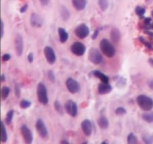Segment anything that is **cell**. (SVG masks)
I'll use <instances>...</instances> for the list:
<instances>
[{
	"mask_svg": "<svg viewBox=\"0 0 153 144\" xmlns=\"http://www.w3.org/2000/svg\"><path fill=\"white\" fill-rule=\"evenodd\" d=\"M100 48L102 53L108 58H112L116 54L115 46L110 40L106 38H103L100 40Z\"/></svg>",
	"mask_w": 153,
	"mask_h": 144,
	"instance_id": "cell-1",
	"label": "cell"
},
{
	"mask_svg": "<svg viewBox=\"0 0 153 144\" xmlns=\"http://www.w3.org/2000/svg\"><path fill=\"white\" fill-rule=\"evenodd\" d=\"M139 107L143 111H151L153 109V99L146 94H139L136 99Z\"/></svg>",
	"mask_w": 153,
	"mask_h": 144,
	"instance_id": "cell-2",
	"label": "cell"
},
{
	"mask_svg": "<svg viewBox=\"0 0 153 144\" xmlns=\"http://www.w3.org/2000/svg\"><path fill=\"white\" fill-rule=\"evenodd\" d=\"M37 96L38 101L41 104L46 105L49 103L47 88L43 82H39L37 86Z\"/></svg>",
	"mask_w": 153,
	"mask_h": 144,
	"instance_id": "cell-3",
	"label": "cell"
},
{
	"mask_svg": "<svg viewBox=\"0 0 153 144\" xmlns=\"http://www.w3.org/2000/svg\"><path fill=\"white\" fill-rule=\"evenodd\" d=\"M88 58L94 64H100L103 62V57L100 50L96 48H91L88 53Z\"/></svg>",
	"mask_w": 153,
	"mask_h": 144,
	"instance_id": "cell-4",
	"label": "cell"
},
{
	"mask_svg": "<svg viewBox=\"0 0 153 144\" xmlns=\"http://www.w3.org/2000/svg\"><path fill=\"white\" fill-rule=\"evenodd\" d=\"M35 128L37 131V134H38L40 137L44 140H46L48 137L49 134H48L47 128H46V124H45V122L42 118H38L36 121Z\"/></svg>",
	"mask_w": 153,
	"mask_h": 144,
	"instance_id": "cell-5",
	"label": "cell"
},
{
	"mask_svg": "<svg viewBox=\"0 0 153 144\" xmlns=\"http://www.w3.org/2000/svg\"><path fill=\"white\" fill-rule=\"evenodd\" d=\"M65 83L67 90H68L71 94H76V93H78L80 91V84H79V82H78L77 80H76L73 79V78H67Z\"/></svg>",
	"mask_w": 153,
	"mask_h": 144,
	"instance_id": "cell-6",
	"label": "cell"
},
{
	"mask_svg": "<svg viewBox=\"0 0 153 144\" xmlns=\"http://www.w3.org/2000/svg\"><path fill=\"white\" fill-rule=\"evenodd\" d=\"M74 33L76 37H78L79 38L85 39L89 35L90 28L86 24L82 23L75 28Z\"/></svg>",
	"mask_w": 153,
	"mask_h": 144,
	"instance_id": "cell-7",
	"label": "cell"
},
{
	"mask_svg": "<svg viewBox=\"0 0 153 144\" xmlns=\"http://www.w3.org/2000/svg\"><path fill=\"white\" fill-rule=\"evenodd\" d=\"M71 52L76 56H82L86 52V46L80 41H76L71 45Z\"/></svg>",
	"mask_w": 153,
	"mask_h": 144,
	"instance_id": "cell-8",
	"label": "cell"
},
{
	"mask_svg": "<svg viewBox=\"0 0 153 144\" xmlns=\"http://www.w3.org/2000/svg\"><path fill=\"white\" fill-rule=\"evenodd\" d=\"M64 108L68 115H70L72 117H76L78 115V106L74 100H67L66 101Z\"/></svg>",
	"mask_w": 153,
	"mask_h": 144,
	"instance_id": "cell-9",
	"label": "cell"
},
{
	"mask_svg": "<svg viewBox=\"0 0 153 144\" xmlns=\"http://www.w3.org/2000/svg\"><path fill=\"white\" fill-rule=\"evenodd\" d=\"M20 132L21 135H22V138H23L25 143L29 144L33 142L34 136H33L32 131L30 130L29 128H28L26 124H22V125L21 126Z\"/></svg>",
	"mask_w": 153,
	"mask_h": 144,
	"instance_id": "cell-10",
	"label": "cell"
},
{
	"mask_svg": "<svg viewBox=\"0 0 153 144\" xmlns=\"http://www.w3.org/2000/svg\"><path fill=\"white\" fill-rule=\"evenodd\" d=\"M43 53H44L45 58L49 64H53L56 62V55L54 51V49L50 46H45L43 50Z\"/></svg>",
	"mask_w": 153,
	"mask_h": 144,
	"instance_id": "cell-11",
	"label": "cell"
},
{
	"mask_svg": "<svg viewBox=\"0 0 153 144\" xmlns=\"http://www.w3.org/2000/svg\"><path fill=\"white\" fill-rule=\"evenodd\" d=\"M14 46H15V51L18 56H21L23 52V48H24V42L23 39L21 34H18L15 37L14 40Z\"/></svg>",
	"mask_w": 153,
	"mask_h": 144,
	"instance_id": "cell-12",
	"label": "cell"
},
{
	"mask_svg": "<svg viewBox=\"0 0 153 144\" xmlns=\"http://www.w3.org/2000/svg\"><path fill=\"white\" fill-rule=\"evenodd\" d=\"M81 128L84 134L87 136H91L93 133V124L90 119H84L81 123Z\"/></svg>",
	"mask_w": 153,
	"mask_h": 144,
	"instance_id": "cell-13",
	"label": "cell"
},
{
	"mask_svg": "<svg viewBox=\"0 0 153 144\" xmlns=\"http://www.w3.org/2000/svg\"><path fill=\"white\" fill-rule=\"evenodd\" d=\"M43 23V20L38 14L33 13L30 16V25L33 28H40Z\"/></svg>",
	"mask_w": 153,
	"mask_h": 144,
	"instance_id": "cell-14",
	"label": "cell"
},
{
	"mask_svg": "<svg viewBox=\"0 0 153 144\" xmlns=\"http://www.w3.org/2000/svg\"><path fill=\"white\" fill-rule=\"evenodd\" d=\"M112 89H113V88H112L111 85L109 84V82H102L98 86V93L102 95L109 94L112 91Z\"/></svg>",
	"mask_w": 153,
	"mask_h": 144,
	"instance_id": "cell-15",
	"label": "cell"
},
{
	"mask_svg": "<svg viewBox=\"0 0 153 144\" xmlns=\"http://www.w3.org/2000/svg\"><path fill=\"white\" fill-rule=\"evenodd\" d=\"M111 40L113 43H118L121 39V33L120 31L117 27H114L111 28V31L110 33Z\"/></svg>",
	"mask_w": 153,
	"mask_h": 144,
	"instance_id": "cell-16",
	"label": "cell"
},
{
	"mask_svg": "<svg viewBox=\"0 0 153 144\" xmlns=\"http://www.w3.org/2000/svg\"><path fill=\"white\" fill-rule=\"evenodd\" d=\"M73 7L79 11L83 10L87 6V0H72Z\"/></svg>",
	"mask_w": 153,
	"mask_h": 144,
	"instance_id": "cell-17",
	"label": "cell"
},
{
	"mask_svg": "<svg viewBox=\"0 0 153 144\" xmlns=\"http://www.w3.org/2000/svg\"><path fill=\"white\" fill-rule=\"evenodd\" d=\"M58 36H59V40L61 41V43L64 44L65 42L67 41L69 38V34L67 31H66L65 28H62V27H59L58 28Z\"/></svg>",
	"mask_w": 153,
	"mask_h": 144,
	"instance_id": "cell-18",
	"label": "cell"
},
{
	"mask_svg": "<svg viewBox=\"0 0 153 144\" xmlns=\"http://www.w3.org/2000/svg\"><path fill=\"white\" fill-rule=\"evenodd\" d=\"M93 74V76H95V77L98 78L100 80V81L102 82H109V77L107 75L105 74L104 73H102V71L99 70H95L91 73Z\"/></svg>",
	"mask_w": 153,
	"mask_h": 144,
	"instance_id": "cell-19",
	"label": "cell"
},
{
	"mask_svg": "<svg viewBox=\"0 0 153 144\" xmlns=\"http://www.w3.org/2000/svg\"><path fill=\"white\" fill-rule=\"evenodd\" d=\"M114 80L116 86L118 88H124V87L126 86L127 80L126 78H124L123 76H120V75H116V76L114 77Z\"/></svg>",
	"mask_w": 153,
	"mask_h": 144,
	"instance_id": "cell-20",
	"label": "cell"
},
{
	"mask_svg": "<svg viewBox=\"0 0 153 144\" xmlns=\"http://www.w3.org/2000/svg\"><path fill=\"white\" fill-rule=\"evenodd\" d=\"M60 15L64 21H67L70 17V13L67 8L64 5H61L60 8Z\"/></svg>",
	"mask_w": 153,
	"mask_h": 144,
	"instance_id": "cell-21",
	"label": "cell"
},
{
	"mask_svg": "<svg viewBox=\"0 0 153 144\" xmlns=\"http://www.w3.org/2000/svg\"><path fill=\"white\" fill-rule=\"evenodd\" d=\"M98 122L99 126L100 127V128L102 129H107L109 127V121L108 119V118L105 116H101L100 118H98Z\"/></svg>",
	"mask_w": 153,
	"mask_h": 144,
	"instance_id": "cell-22",
	"label": "cell"
},
{
	"mask_svg": "<svg viewBox=\"0 0 153 144\" xmlns=\"http://www.w3.org/2000/svg\"><path fill=\"white\" fill-rule=\"evenodd\" d=\"M7 130H6L5 124H4V122H1V142H6L7 140Z\"/></svg>",
	"mask_w": 153,
	"mask_h": 144,
	"instance_id": "cell-23",
	"label": "cell"
},
{
	"mask_svg": "<svg viewBox=\"0 0 153 144\" xmlns=\"http://www.w3.org/2000/svg\"><path fill=\"white\" fill-rule=\"evenodd\" d=\"M142 118L147 123L153 122V111H147L142 114Z\"/></svg>",
	"mask_w": 153,
	"mask_h": 144,
	"instance_id": "cell-24",
	"label": "cell"
},
{
	"mask_svg": "<svg viewBox=\"0 0 153 144\" xmlns=\"http://www.w3.org/2000/svg\"><path fill=\"white\" fill-rule=\"evenodd\" d=\"M10 88H9L8 86H4L1 87V100H5L6 99L8 98L9 94H10Z\"/></svg>",
	"mask_w": 153,
	"mask_h": 144,
	"instance_id": "cell-25",
	"label": "cell"
},
{
	"mask_svg": "<svg viewBox=\"0 0 153 144\" xmlns=\"http://www.w3.org/2000/svg\"><path fill=\"white\" fill-rule=\"evenodd\" d=\"M54 108H55V111L58 112L59 115L63 116L64 113V108H63V106L61 105V102L59 100H56L55 102H54Z\"/></svg>",
	"mask_w": 153,
	"mask_h": 144,
	"instance_id": "cell-26",
	"label": "cell"
},
{
	"mask_svg": "<svg viewBox=\"0 0 153 144\" xmlns=\"http://www.w3.org/2000/svg\"><path fill=\"white\" fill-rule=\"evenodd\" d=\"M127 142L128 144H135L138 142V140L134 133H130L127 136Z\"/></svg>",
	"mask_w": 153,
	"mask_h": 144,
	"instance_id": "cell-27",
	"label": "cell"
},
{
	"mask_svg": "<svg viewBox=\"0 0 153 144\" xmlns=\"http://www.w3.org/2000/svg\"><path fill=\"white\" fill-rule=\"evenodd\" d=\"M13 114H14V111L13 110H10L6 114L5 117V123L7 124V125H10L12 122V120H13Z\"/></svg>",
	"mask_w": 153,
	"mask_h": 144,
	"instance_id": "cell-28",
	"label": "cell"
},
{
	"mask_svg": "<svg viewBox=\"0 0 153 144\" xmlns=\"http://www.w3.org/2000/svg\"><path fill=\"white\" fill-rule=\"evenodd\" d=\"M142 140L144 143L151 144L153 143V136L149 134H145L142 136Z\"/></svg>",
	"mask_w": 153,
	"mask_h": 144,
	"instance_id": "cell-29",
	"label": "cell"
},
{
	"mask_svg": "<svg viewBox=\"0 0 153 144\" xmlns=\"http://www.w3.org/2000/svg\"><path fill=\"white\" fill-rule=\"evenodd\" d=\"M98 4L99 6H100V8L101 9V10H102V11H105L108 9V0H99Z\"/></svg>",
	"mask_w": 153,
	"mask_h": 144,
	"instance_id": "cell-30",
	"label": "cell"
},
{
	"mask_svg": "<svg viewBox=\"0 0 153 144\" xmlns=\"http://www.w3.org/2000/svg\"><path fill=\"white\" fill-rule=\"evenodd\" d=\"M139 40H140V43L144 45L145 46H146L147 49L150 50H153V46L151 44V43H149V41H147V40H146L145 38H143V37H142V36H140L139 37Z\"/></svg>",
	"mask_w": 153,
	"mask_h": 144,
	"instance_id": "cell-31",
	"label": "cell"
},
{
	"mask_svg": "<svg viewBox=\"0 0 153 144\" xmlns=\"http://www.w3.org/2000/svg\"><path fill=\"white\" fill-rule=\"evenodd\" d=\"M135 13L137 16H140V18H141L146 13V8L141 6H137L135 8Z\"/></svg>",
	"mask_w": 153,
	"mask_h": 144,
	"instance_id": "cell-32",
	"label": "cell"
},
{
	"mask_svg": "<svg viewBox=\"0 0 153 144\" xmlns=\"http://www.w3.org/2000/svg\"><path fill=\"white\" fill-rule=\"evenodd\" d=\"M31 105V102L30 100H26V99H23L19 102V106L22 109H27V108L30 107Z\"/></svg>",
	"mask_w": 153,
	"mask_h": 144,
	"instance_id": "cell-33",
	"label": "cell"
},
{
	"mask_svg": "<svg viewBox=\"0 0 153 144\" xmlns=\"http://www.w3.org/2000/svg\"><path fill=\"white\" fill-rule=\"evenodd\" d=\"M115 113L117 116H123L127 113V110L123 106H118L115 110Z\"/></svg>",
	"mask_w": 153,
	"mask_h": 144,
	"instance_id": "cell-34",
	"label": "cell"
},
{
	"mask_svg": "<svg viewBox=\"0 0 153 144\" xmlns=\"http://www.w3.org/2000/svg\"><path fill=\"white\" fill-rule=\"evenodd\" d=\"M47 76L48 79L49 80V81L52 82H55V80H56V78H55V73L52 70H49L47 71Z\"/></svg>",
	"mask_w": 153,
	"mask_h": 144,
	"instance_id": "cell-35",
	"label": "cell"
},
{
	"mask_svg": "<svg viewBox=\"0 0 153 144\" xmlns=\"http://www.w3.org/2000/svg\"><path fill=\"white\" fill-rule=\"evenodd\" d=\"M14 93L16 98H19L21 95V88L19 84H15Z\"/></svg>",
	"mask_w": 153,
	"mask_h": 144,
	"instance_id": "cell-36",
	"label": "cell"
},
{
	"mask_svg": "<svg viewBox=\"0 0 153 144\" xmlns=\"http://www.w3.org/2000/svg\"><path fill=\"white\" fill-rule=\"evenodd\" d=\"M10 58H11V56H10V54L9 53H4L3 54L2 56H1V59H2V61L4 62L9 61V60L10 59Z\"/></svg>",
	"mask_w": 153,
	"mask_h": 144,
	"instance_id": "cell-37",
	"label": "cell"
},
{
	"mask_svg": "<svg viewBox=\"0 0 153 144\" xmlns=\"http://www.w3.org/2000/svg\"><path fill=\"white\" fill-rule=\"evenodd\" d=\"M100 28H97V29H96L95 31L94 32V33H93V34H92V39H93V40H95V39L97 38L99 34H100Z\"/></svg>",
	"mask_w": 153,
	"mask_h": 144,
	"instance_id": "cell-38",
	"label": "cell"
},
{
	"mask_svg": "<svg viewBox=\"0 0 153 144\" xmlns=\"http://www.w3.org/2000/svg\"><path fill=\"white\" fill-rule=\"evenodd\" d=\"M27 59H28V62L29 63H32L33 61H34V54L32 52H30L28 53V56H27Z\"/></svg>",
	"mask_w": 153,
	"mask_h": 144,
	"instance_id": "cell-39",
	"label": "cell"
},
{
	"mask_svg": "<svg viewBox=\"0 0 153 144\" xmlns=\"http://www.w3.org/2000/svg\"><path fill=\"white\" fill-rule=\"evenodd\" d=\"M4 22H3L2 20H1V38H3V37H4Z\"/></svg>",
	"mask_w": 153,
	"mask_h": 144,
	"instance_id": "cell-40",
	"label": "cell"
},
{
	"mask_svg": "<svg viewBox=\"0 0 153 144\" xmlns=\"http://www.w3.org/2000/svg\"><path fill=\"white\" fill-rule=\"evenodd\" d=\"M27 9H28V4H24L22 7H21L19 11H20V13H25V12L27 10Z\"/></svg>",
	"mask_w": 153,
	"mask_h": 144,
	"instance_id": "cell-41",
	"label": "cell"
},
{
	"mask_svg": "<svg viewBox=\"0 0 153 144\" xmlns=\"http://www.w3.org/2000/svg\"><path fill=\"white\" fill-rule=\"evenodd\" d=\"M50 0H40V2L41 5L43 6H47L49 4Z\"/></svg>",
	"mask_w": 153,
	"mask_h": 144,
	"instance_id": "cell-42",
	"label": "cell"
},
{
	"mask_svg": "<svg viewBox=\"0 0 153 144\" xmlns=\"http://www.w3.org/2000/svg\"><path fill=\"white\" fill-rule=\"evenodd\" d=\"M147 84H148V86H149L151 89L153 90V79L149 80L148 81Z\"/></svg>",
	"mask_w": 153,
	"mask_h": 144,
	"instance_id": "cell-43",
	"label": "cell"
},
{
	"mask_svg": "<svg viewBox=\"0 0 153 144\" xmlns=\"http://www.w3.org/2000/svg\"><path fill=\"white\" fill-rule=\"evenodd\" d=\"M6 80V76L4 74H1V82H3Z\"/></svg>",
	"mask_w": 153,
	"mask_h": 144,
	"instance_id": "cell-44",
	"label": "cell"
},
{
	"mask_svg": "<svg viewBox=\"0 0 153 144\" xmlns=\"http://www.w3.org/2000/svg\"><path fill=\"white\" fill-rule=\"evenodd\" d=\"M148 62L150 64L151 67L153 68V58H149V59H148Z\"/></svg>",
	"mask_w": 153,
	"mask_h": 144,
	"instance_id": "cell-45",
	"label": "cell"
},
{
	"mask_svg": "<svg viewBox=\"0 0 153 144\" xmlns=\"http://www.w3.org/2000/svg\"><path fill=\"white\" fill-rule=\"evenodd\" d=\"M60 142H61V143H63V144H69V143H70V142H69V141L67 140H66V139L62 140H61Z\"/></svg>",
	"mask_w": 153,
	"mask_h": 144,
	"instance_id": "cell-46",
	"label": "cell"
},
{
	"mask_svg": "<svg viewBox=\"0 0 153 144\" xmlns=\"http://www.w3.org/2000/svg\"><path fill=\"white\" fill-rule=\"evenodd\" d=\"M101 143L102 144H108V141H102Z\"/></svg>",
	"mask_w": 153,
	"mask_h": 144,
	"instance_id": "cell-47",
	"label": "cell"
},
{
	"mask_svg": "<svg viewBox=\"0 0 153 144\" xmlns=\"http://www.w3.org/2000/svg\"><path fill=\"white\" fill-rule=\"evenodd\" d=\"M82 143H83V144H85V143H88V142H87V141H85V142H82Z\"/></svg>",
	"mask_w": 153,
	"mask_h": 144,
	"instance_id": "cell-48",
	"label": "cell"
},
{
	"mask_svg": "<svg viewBox=\"0 0 153 144\" xmlns=\"http://www.w3.org/2000/svg\"><path fill=\"white\" fill-rule=\"evenodd\" d=\"M152 16H153V10H152Z\"/></svg>",
	"mask_w": 153,
	"mask_h": 144,
	"instance_id": "cell-49",
	"label": "cell"
}]
</instances>
